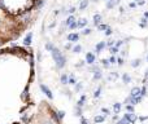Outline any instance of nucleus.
<instances>
[{
  "instance_id": "1",
  "label": "nucleus",
  "mask_w": 148,
  "mask_h": 124,
  "mask_svg": "<svg viewBox=\"0 0 148 124\" xmlns=\"http://www.w3.org/2000/svg\"><path fill=\"white\" fill-rule=\"evenodd\" d=\"M25 124H61V116L48 102H42Z\"/></svg>"
},
{
  "instance_id": "2",
  "label": "nucleus",
  "mask_w": 148,
  "mask_h": 124,
  "mask_svg": "<svg viewBox=\"0 0 148 124\" xmlns=\"http://www.w3.org/2000/svg\"><path fill=\"white\" fill-rule=\"evenodd\" d=\"M51 52H52V56H53V58H55V61L57 62V66H59V67H62L64 65H65V58L62 57V54L60 53L59 49L53 48Z\"/></svg>"
},
{
  "instance_id": "3",
  "label": "nucleus",
  "mask_w": 148,
  "mask_h": 124,
  "mask_svg": "<svg viewBox=\"0 0 148 124\" xmlns=\"http://www.w3.org/2000/svg\"><path fill=\"white\" fill-rule=\"evenodd\" d=\"M78 39H79V35L75 34V33H73V34H69V35H68V40H69V41H72V43H75V41H78Z\"/></svg>"
},
{
  "instance_id": "4",
  "label": "nucleus",
  "mask_w": 148,
  "mask_h": 124,
  "mask_svg": "<svg viewBox=\"0 0 148 124\" xmlns=\"http://www.w3.org/2000/svg\"><path fill=\"white\" fill-rule=\"evenodd\" d=\"M94 61H95V54L94 53H87L86 54V62L87 63H94Z\"/></svg>"
},
{
  "instance_id": "5",
  "label": "nucleus",
  "mask_w": 148,
  "mask_h": 124,
  "mask_svg": "<svg viewBox=\"0 0 148 124\" xmlns=\"http://www.w3.org/2000/svg\"><path fill=\"white\" fill-rule=\"evenodd\" d=\"M118 3H119V0H109V1L107 3V8L110 9V8H113L114 5H117Z\"/></svg>"
},
{
  "instance_id": "6",
  "label": "nucleus",
  "mask_w": 148,
  "mask_h": 124,
  "mask_svg": "<svg viewBox=\"0 0 148 124\" xmlns=\"http://www.w3.org/2000/svg\"><path fill=\"white\" fill-rule=\"evenodd\" d=\"M105 45H107V44H105L104 41H101V43H99L98 45H96V53L101 52V49H104V48H105Z\"/></svg>"
},
{
  "instance_id": "7",
  "label": "nucleus",
  "mask_w": 148,
  "mask_h": 124,
  "mask_svg": "<svg viewBox=\"0 0 148 124\" xmlns=\"http://www.w3.org/2000/svg\"><path fill=\"white\" fill-rule=\"evenodd\" d=\"M74 21H75V17H74V16H70V17H68V20L65 21V25L69 27V26H70Z\"/></svg>"
},
{
  "instance_id": "8",
  "label": "nucleus",
  "mask_w": 148,
  "mask_h": 124,
  "mask_svg": "<svg viewBox=\"0 0 148 124\" xmlns=\"http://www.w3.org/2000/svg\"><path fill=\"white\" fill-rule=\"evenodd\" d=\"M100 21H101V16H100V14H95V16H94V23H95V25H99Z\"/></svg>"
},
{
  "instance_id": "9",
  "label": "nucleus",
  "mask_w": 148,
  "mask_h": 124,
  "mask_svg": "<svg viewBox=\"0 0 148 124\" xmlns=\"http://www.w3.org/2000/svg\"><path fill=\"white\" fill-rule=\"evenodd\" d=\"M89 5V0H82L81 1V5H79V9H85Z\"/></svg>"
},
{
  "instance_id": "10",
  "label": "nucleus",
  "mask_w": 148,
  "mask_h": 124,
  "mask_svg": "<svg viewBox=\"0 0 148 124\" xmlns=\"http://www.w3.org/2000/svg\"><path fill=\"white\" fill-rule=\"evenodd\" d=\"M31 36H33V34H29V35H27L26 38H25V40H24V43H25L26 45H29V44L31 43Z\"/></svg>"
},
{
  "instance_id": "11",
  "label": "nucleus",
  "mask_w": 148,
  "mask_h": 124,
  "mask_svg": "<svg viewBox=\"0 0 148 124\" xmlns=\"http://www.w3.org/2000/svg\"><path fill=\"white\" fill-rule=\"evenodd\" d=\"M77 25H78V27H83L85 25H87V20H85V18H83V20H81L79 22H77Z\"/></svg>"
},
{
  "instance_id": "12",
  "label": "nucleus",
  "mask_w": 148,
  "mask_h": 124,
  "mask_svg": "<svg viewBox=\"0 0 148 124\" xmlns=\"http://www.w3.org/2000/svg\"><path fill=\"white\" fill-rule=\"evenodd\" d=\"M81 50H82V47H81L79 44H78V45H75V47L73 48V52H75V53H79Z\"/></svg>"
},
{
  "instance_id": "13",
  "label": "nucleus",
  "mask_w": 148,
  "mask_h": 124,
  "mask_svg": "<svg viewBox=\"0 0 148 124\" xmlns=\"http://www.w3.org/2000/svg\"><path fill=\"white\" fill-rule=\"evenodd\" d=\"M110 53H112V54H117V53H118V48L110 47Z\"/></svg>"
},
{
  "instance_id": "14",
  "label": "nucleus",
  "mask_w": 148,
  "mask_h": 124,
  "mask_svg": "<svg viewBox=\"0 0 148 124\" xmlns=\"http://www.w3.org/2000/svg\"><path fill=\"white\" fill-rule=\"evenodd\" d=\"M108 27H109L108 25H99V26H98V29H99V30H107Z\"/></svg>"
},
{
  "instance_id": "15",
  "label": "nucleus",
  "mask_w": 148,
  "mask_h": 124,
  "mask_svg": "<svg viewBox=\"0 0 148 124\" xmlns=\"http://www.w3.org/2000/svg\"><path fill=\"white\" fill-rule=\"evenodd\" d=\"M82 34H83V35H90V34H91V30H90V29H85V30L82 31Z\"/></svg>"
},
{
  "instance_id": "16",
  "label": "nucleus",
  "mask_w": 148,
  "mask_h": 124,
  "mask_svg": "<svg viewBox=\"0 0 148 124\" xmlns=\"http://www.w3.org/2000/svg\"><path fill=\"white\" fill-rule=\"evenodd\" d=\"M77 27H78V25H77V22H75V21H74V22H73V23H72L70 26H69V29H72V30H73V29H77Z\"/></svg>"
},
{
  "instance_id": "17",
  "label": "nucleus",
  "mask_w": 148,
  "mask_h": 124,
  "mask_svg": "<svg viewBox=\"0 0 148 124\" xmlns=\"http://www.w3.org/2000/svg\"><path fill=\"white\" fill-rule=\"evenodd\" d=\"M122 44H123V41H122V40H119V41H117V43L114 44V47H116V48H119Z\"/></svg>"
},
{
  "instance_id": "18",
  "label": "nucleus",
  "mask_w": 148,
  "mask_h": 124,
  "mask_svg": "<svg viewBox=\"0 0 148 124\" xmlns=\"http://www.w3.org/2000/svg\"><path fill=\"white\" fill-rule=\"evenodd\" d=\"M45 49H47V50H52L53 49V45L51 44V43H48L47 45H45Z\"/></svg>"
},
{
  "instance_id": "19",
  "label": "nucleus",
  "mask_w": 148,
  "mask_h": 124,
  "mask_svg": "<svg viewBox=\"0 0 148 124\" xmlns=\"http://www.w3.org/2000/svg\"><path fill=\"white\" fill-rule=\"evenodd\" d=\"M139 63H140V59H135V61L133 62V66L135 67V66H139Z\"/></svg>"
},
{
  "instance_id": "20",
  "label": "nucleus",
  "mask_w": 148,
  "mask_h": 124,
  "mask_svg": "<svg viewBox=\"0 0 148 124\" xmlns=\"http://www.w3.org/2000/svg\"><path fill=\"white\" fill-rule=\"evenodd\" d=\"M101 62H103L104 66H108V65H109V61H108V59H101Z\"/></svg>"
},
{
  "instance_id": "21",
  "label": "nucleus",
  "mask_w": 148,
  "mask_h": 124,
  "mask_svg": "<svg viewBox=\"0 0 148 124\" xmlns=\"http://www.w3.org/2000/svg\"><path fill=\"white\" fill-rule=\"evenodd\" d=\"M112 34V30H110V27H108L107 30H105V35H110Z\"/></svg>"
},
{
  "instance_id": "22",
  "label": "nucleus",
  "mask_w": 148,
  "mask_h": 124,
  "mask_svg": "<svg viewBox=\"0 0 148 124\" xmlns=\"http://www.w3.org/2000/svg\"><path fill=\"white\" fill-rule=\"evenodd\" d=\"M70 48H72V44H70V43L65 45V49H70Z\"/></svg>"
},
{
  "instance_id": "23",
  "label": "nucleus",
  "mask_w": 148,
  "mask_h": 124,
  "mask_svg": "<svg viewBox=\"0 0 148 124\" xmlns=\"http://www.w3.org/2000/svg\"><path fill=\"white\" fill-rule=\"evenodd\" d=\"M74 12H75V8H70V9H69V13H74Z\"/></svg>"
},
{
  "instance_id": "24",
  "label": "nucleus",
  "mask_w": 148,
  "mask_h": 124,
  "mask_svg": "<svg viewBox=\"0 0 148 124\" xmlns=\"http://www.w3.org/2000/svg\"><path fill=\"white\" fill-rule=\"evenodd\" d=\"M110 62L114 63V62H116V58H114V57H110Z\"/></svg>"
},
{
  "instance_id": "25",
  "label": "nucleus",
  "mask_w": 148,
  "mask_h": 124,
  "mask_svg": "<svg viewBox=\"0 0 148 124\" xmlns=\"http://www.w3.org/2000/svg\"><path fill=\"white\" fill-rule=\"evenodd\" d=\"M112 45H113V41H112V40H110V41H109V43H108V47H112Z\"/></svg>"
},
{
  "instance_id": "26",
  "label": "nucleus",
  "mask_w": 148,
  "mask_h": 124,
  "mask_svg": "<svg viewBox=\"0 0 148 124\" xmlns=\"http://www.w3.org/2000/svg\"><path fill=\"white\" fill-rule=\"evenodd\" d=\"M130 8H135V3H131L130 4Z\"/></svg>"
},
{
  "instance_id": "27",
  "label": "nucleus",
  "mask_w": 148,
  "mask_h": 124,
  "mask_svg": "<svg viewBox=\"0 0 148 124\" xmlns=\"http://www.w3.org/2000/svg\"><path fill=\"white\" fill-rule=\"evenodd\" d=\"M0 26H1V21H0ZM1 43H4V41H3V39H1V38H0V44H1Z\"/></svg>"
},
{
  "instance_id": "28",
  "label": "nucleus",
  "mask_w": 148,
  "mask_h": 124,
  "mask_svg": "<svg viewBox=\"0 0 148 124\" xmlns=\"http://www.w3.org/2000/svg\"><path fill=\"white\" fill-rule=\"evenodd\" d=\"M144 17H146V18H148V12H146V13H144Z\"/></svg>"
},
{
  "instance_id": "29",
  "label": "nucleus",
  "mask_w": 148,
  "mask_h": 124,
  "mask_svg": "<svg viewBox=\"0 0 148 124\" xmlns=\"http://www.w3.org/2000/svg\"><path fill=\"white\" fill-rule=\"evenodd\" d=\"M147 78H148V70H147Z\"/></svg>"
},
{
  "instance_id": "30",
  "label": "nucleus",
  "mask_w": 148,
  "mask_h": 124,
  "mask_svg": "<svg viewBox=\"0 0 148 124\" xmlns=\"http://www.w3.org/2000/svg\"><path fill=\"white\" fill-rule=\"evenodd\" d=\"M92 1H96V0H92Z\"/></svg>"
},
{
  "instance_id": "31",
  "label": "nucleus",
  "mask_w": 148,
  "mask_h": 124,
  "mask_svg": "<svg viewBox=\"0 0 148 124\" xmlns=\"http://www.w3.org/2000/svg\"><path fill=\"white\" fill-rule=\"evenodd\" d=\"M147 59H148V56H147Z\"/></svg>"
},
{
  "instance_id": "32",
  "label": "nucleus",
  "mask_w": 148,
  "mask_h": 124,
  "mask_svg": "<svg viewBox=\"0 0 148 124\" xmlns=\"http://www.w3.org/2000/svg\"><path fill=\"white\" fill-rule=\"evenodd\" d=\"M136 1H138V0H136Z\"/></svg>"
}]
</instances>
